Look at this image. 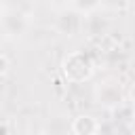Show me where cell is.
Wrapping results in <instances>:
<instances>
[{"mask_svg":"<svg viewBox=\"0 0 135 135\" xmlns=\"http://www.w3.org/2000/svg\"><path fill=\"white\" fill-rule=\"evenodd\" d=\"M0 27L4 38H21L30 30V13L21 2H2L0 4Z\"/></svg>","mask_w":135,"mask_h":135,"instance_id":"obj_1","label":"cell"},{"mask_svg":"<svg viewBox=\"0 0 135 135\" xmlns=\"http://www.w3.org/2000/svg\"><path fill=\"white\" fill-rule=\"evenodd\" d=\"M61 72L70 84H82L93 76L95 61L89 55V51H70L61 59Z\"/></svg>","mask_w":135,"mask_h":135,"instance_id":"obj_2","label":"cell"},{"mask_svg":"<svg viewBox=\"0 0 135 135\" xmlns=\"http://www.w3.org/2000/svg\"><path fill=\"white\" fill-rule=\"evenodd\" d=\"M93 99L99 108H105V110H116L118 105L124 103V89L118 80H103V82H97L95 89H93Z\"/></svg>","mask_w":135,"mask_h":135,"instance_id":"obj_3","label":"cell"},{"mask_svg":"<svg viewBox=\"0 0 135 135\" xmlns=\"http://www.w3.org/2000/svg\"><path fill=\"white\" fill-rule=\"evenodd\" d=\"M84 30V17L74 11L70 4H65L57 15H55V32L63 36H76Z\"/></svg>","mask_w":135,"mask_h":135,"instance_id":"obj_4","label":"cell"},{"mask_svg":"<svg viewBox=\"0 0 135 135\" xmlns=\"http://www.w3.org/2000/svg\"><path fill=\"white\" fill-rule=\"evenodd\" d=\"M103 8H105V4H103ZM103 8H101V11H103ZM101 11L91 13V15L84 17V30H82V32H86L89 38H99V40H101V38L108 36L110 17H108L105 13H101Z\"/></svg>","mask_w":135,"mask_h":135,"instance_id":"obj_5","label":"cell"},{"mask_svg":"<svg viewBox=\"0 0 135 135\" xmlns=\"http://www.w3.org/2000/svg\"><path fill=\"white\" fill-rule=\"evenodd\" d=\"M99 120L91 114H78L72 118V135H97Z\"/></svg>","mask_w":135,"mask_h":135,"instance_id":"obj_6","label":"cell"},{"mask_svg":"<svg viewBox=\"0 0 135 135\" xmlns=\"http://www.w3.org/2000/svg\"><path fill=\"white\" fill-rule=\"evenodd\" d=\"M42 135H72V122H68L63 116H55L46 120Z\"/></svg>","mask_w":135,"mask_h":135,"instance_id":"obj_7","label":"cell"},{"mask_svg":"<svg viewBox=\"0 0 135 135\" xmlns=\"http://www.w3.org/2000/svg\"><path fill=\"white\" fill-rule=\"evenodd\" d=\"M112 122L114 124H127V122H135V108L131 103H122L116 110H112Z\"/></svg>","mask_w":135,"mask_h":135,"instance_id":"obj_8","label":"cell"},{"mask_svg":"<svg viewBox=\"0 0 135 135\" xmlns=\"http://www.w3.org/2000/svg\"><path fill=\"white\" fill-rule=\"evenodd\" d=\"M114 131H116V124L112 120H105V122H99L97 135H114Z\"/></svg>","mask_w":135,"mask_h":135,"instance_id":"obj_9","label":"cell"},{"mask_svg":"<svg viewBox=\"0 0 135 135\" xmlns=\"http://www.w3.org/2000/svg\"><path fill=\"white\" fill-rule=\"evenodd\" d=\"M0 61H2V76L6 78V74H8V70H11V59H8V53H6V51H2Z\"/></svg>","mask_w":135,"mask_h":135,"instance_id":"obj_10","label":"cell"},{"mask_svg":"<svg viewBox=\"0 0 135 135\" xmlns=\"http://www.w3.org/2000/svg\"><path fill=\"white\" fill-rule=\"evenodd\" d=\"M0 135H11V122H8V118H4V120H2V127H0Z\"/></svg>","mask_w":135,"mask_h":135,"instance_id":"obj_11","label":"cell"},{"mask_svg":"<svg viewBox=\"0 0 135 135\" xmlns=\"http://www.w3.org/2000/svg\"><path fill=\"white\" fill-rule=\"evenodd\" d=\"M131 99H133V101H135V84H133V86H131Z\"/></svg>","mask_w":135,"mask_h":135,"instance_id":"obj_12","label":"cell"},{"mask_svg":"<svg viewBox=\"0 0 135 135\" xmlns=\"http://www.w3.org/2000/svg\"><path fill=\"white\" fill-rule=\"evenodd\" d=\"M40 135H42V133H40Z\"/></svg>","mask_w":135,"mask_h":135,"instance_id":"obj_13","label":"cell"}]
</instances>
